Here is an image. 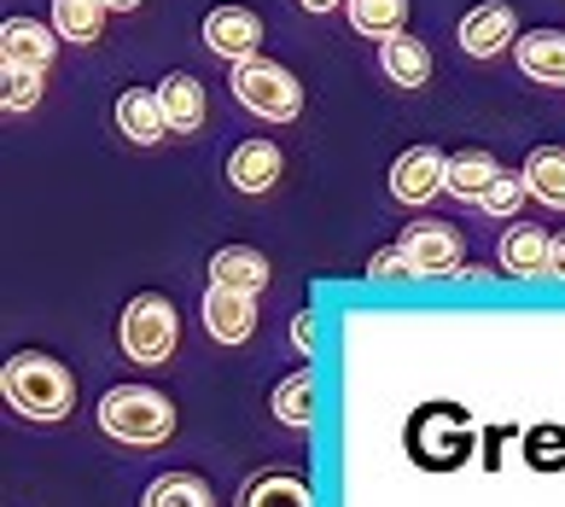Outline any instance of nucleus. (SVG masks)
<instances>
[{"instance_id": "nucleus-1", "label": "nucleus", "mask_w": 565, "mask_h": 507, "mask_svg": "<svg viewBox=\"0 0 565 507\" xmlns=\"http://www.w3.org/2000/svg\"><path fill=\"white\" fill-rule=\"evenodd\" d=\"M0 391H7V403L18 414H30V420H65L76 409V379L47 350L7 356V368H0Z\"/></svg>"}, {"instance_id": "nucleus-2", "label": "nucleus", "mask_w": 565, "mask_h": 507, "mask_svg": "<svg viewBox=\"0 0 565 507\" xmlns=\"http://www.w3.org/2000/svg\"><path fill=\"white\" fill-rule=\"evenodd\" d=\"M99 432L117 443H163L175 432V403L152 385H111L99 397Z\"/></svg>"}, {"instance_id": "nucleus-3", "label": "nucleus", "mask_w": 565, "mask_h": 507, "mask_svg": "<svg viewBox=\"0 0 565 507\" xmlns=\"http://www.w3.org/2000/svg\"><path fill=\"white\" fill-rule=\"evenodd\" d=\"M227 88H234V99L245 112H257L263 123H291L303 112V82L286 65H275V59H245V65H234Z\"/></svg>"}, {"instance_id": "nucleus-4", "label": "nucleus", "mask_w": 565, "mask_h": 507, "mask_svg": "<svg viewBox=\"0 0 565 507\" xmlns=\"http://www.w3.org/2000/svg\"><path fill=\"white\" fill-rule=\"evenodd\" d=\"M122 356L140 368H158L175 356V338H181V321H175V304L163 292H140V298L122 309Z\"/></svg>"}, {"instance_id": "nucleus-5", "label": "nucleus", "mask_w": 565, "mask_h": 507, "mask_svg": "<svg viewBox=\"0 0 565 507\" xmlns=\"http://www.w3.org/2000/svg\"><path fill=\"white\" fill-rule=\"evenodd\" d=\"M396 245H403V257H408L414 274H460L467 268V240H460L455 222H437V216L408 222Z\"/></svg>"}, {"instance_id": "nucleus-6", "label": "nucleus", "mask_w": 565, "mask_h": 507, "mask_svg": "<svg viewBox=\"0 0 565 507\" xmlns=\"http://www.w3.org/2000/svg\"><path fill=\"white\" fill-rule=\"evenodd\" d=\"M204 47L222 53L227 65H245V59H257V47H263V18L250 7H216L204 18Z\"/></svg>"}, {"instance_id": "nucleus-7", "label": "nucleus", "mask_w": 565, "mask_h": 507, "mask_svg": "<svg viewBox=\"0 0 565 507\" xmlns=\"http://www.w3.org/2000/svg\"><path fill=\"white\" fill-rule=\"evenodd\" d=\"M444 176H449V158L437 152V146H408V152L391 163V193L403 204H426L431 193H444Z\"/></svg>"}, {"instance_id": "nucleus-8", "label": "nucleus", "mask_w": 565, "mask_h": 507, "mask_svg": "<svg viewBox=\"0 0 565 507\" xmlns=\"http://www.w3.org/2000/svg\"><path fill=\"white\" fill-rule=\"evenodd\" d=\"M204 327L216 345H245L257 332V292H234V286H211L204 292Z\"/></svg>"}, {"instance_id": "nucleus-9", "label": "nucleus", "mask_w": 565, "mask_h": 507, "mask_svg": "<svg viewBox=\"0 0 565 507\" xmlns=\"http://www.w3.org/2000/svg\"><path fill=\"white\" fill-rule=\"evenodd\" d=\"M58 35L53 24H35V18H7L0 24V65H24V71H47L53 53H58Z\"/></svg>"}, {"instance_id": "nucleus-10", "label": "nucleus", "mask_w": 565, "mask_h": 507, "mask_svg": "<svg viewBox=\"0 0 565 507\" xmlns=\"http://www.w3.org/2000/svg\"><path fill=\"white\" fill-rule=\"evenodd\" d=\"M513 41H519V18H513V7H501V0L472 7L467 18H460V47H467L472 59H495L501 47H513Z\"/></svg>"}, {"instance_id": "nucleus-11", "label": "nucleus", "mask_w": 565, "mask_h": 507, "mask_svg": "<svg viewBox=\"0 0 565 507\" xmlns=\"http://www.w3.org/2000/svg\"><path fill=\"white\" fill-rule=\"evenodd\" d=\"M519 71L548 82V88H565V30H525L513 41Z\"/></svg>"}, {"instance_id": "nucleus-12", "label": "nucleus", "mask_w": 565, "mask_h": 507, "mask_svg": "<svg viewBox=\"0 0 565 507\" xmlns=\"http://www.w3.org/2000/svg\"><path fill=\"white\" fill-rule=\"evenodd\" d=\"M280 146L275 140H245L234 146V158H227V181L239 187V193H268V187L280 181Z\"/></svg>"}, {"instance_id": "nucleus-13", "label": "nucleus", "mask_w": 565, "mask_h": 507, "mask_svg": "<svg viewBox=\"0 0 565 507\" xmlns=\"http://www.w3.org/2000/svg\"><path fill=\"white\" fill-rule=\"evenodd\" d=\"M158 105H163V123H170V135H186L204 123V82L186 76V71H170L158 82Z\"/></svg>"}, {"instance_id": "nucleus-14", "label": "nucleus", "mask_w": 565, "mask_h": 507, "mask_svg": "<svg viewBox=\"0 0 565 507\" xmlns=\"http://www.w3.org/2000/svg\"><path fill=\"white\" fill-rule=\"evenodd\" d=\"M117 129L129 135L135 146H158L170 135V123H163V105H158V88H129L117 94Z\"/></svg>"}, {"instance_id": "nucleus-15", "label": "nucleus", "mask_w": 565, "mask_h": 507, "mask_svg": "<svg viewBox=\"0 0 565 507\" xmlns=\"http://www.w3.org/2000/svg\"><path fill=\"white\" fill-rule=\"evenodd\" d=\"M380 65H385V76L396 82V88H426L431 82V53H426V41H414L408 30L380 41Z\"/></svg>"}, {"instance_id": "nucleus-16", "label": "nucleus", "mask_w": 565, "mask_h": 507, "mask_svg": "<svg viewBox=\"0 0 565 507\" xmlns=\"http://www.w3.org/2000/svg\"><path fill=\"white\" fill-rule=\"evenodd\" d=\"M548 257H554V240L542 234V228H531V222H519V228H508V234H501V268H508V274H525V281H536V274H554Z\"/></svg>"}, {"instance_id": "nucleus-17", "label": "nucleus", "mask_w": 565, "mask_h": 507, "mask_svg": "<svg viewBox=\"0 0 565 507\" xmlns=\"http://www.w3.org/2000/svg\"><path fill=\"white\" fill-rule=\"evenodd\" d=\"M211 286H234V292H263L268 286V257L250 245H222L211 257Z\"/></svg>"}, {"instance_id": "nucleus-18", "label": "nucleus", "mask_w": 565, "mask_h": 507, "mask_svg": "<svg viewBox=\"0 0 565 507\" xmlns=\"http://www.w3.org/2000/svg\"><path fill=\"white\" fill-rule=\"evenodd\" d=\"M501 176V163L490 152H478V146H467V152L449 158V176H444V193H455L460 204H478L490 193V181Z\"/></svg>"}, {"instance_id": "nucleus-19", "label": "nucleus", "mask_w": 565, "mask_h": 507, "mask_svg": "<svg viewBox=\"0 0 565 507\" xmlns=\"http://www.w3.org/2000/svg\"><path fill=\"white\" fill-rule=\"evenodd\" d=\"M344 12H350V30L373 41H385L408 24V0H344Z\"/></svg>"}, {"instance_id": "nucleus-20", "label": "nucleus", "mask_w": 565, "mask_h": 507, "mask_svg": "<svg viewBox=\"0 0 565 507\" xmlns=\"http://www.w3.org/2000/svg\"><path fill=\"white\" fill-rule=\"evenodd\" d=\"M525 181H531V193L542 204L565 210V146H536V152L525 158Z\"/></svg>"}, {"instance_id": "nucleus-21", "label": "nucleus", "mask_w": 565, "mask_h": 507, "mask_svg": "<svg viewBox=\"0 0 565 507\" xmlns=\"http://www.w3.org/2000/svg\"><path fill=\"white\" fill-rule=\"evenodd\" d=\"M239 507H309V484L291 473H263L239 490Z\"/></svg>"}, {"instance_id": "nucleus-22", "label": "nucleus", "mask_w": 565, "mask_h": 507, "mask_svg": "<svg viewBox=\"0 0 565 507\" xmlns=\"http://www.w3.org/2000/svg\"><path fill=\"white\" fill-rule=\"evenodd\" d=\"M53 30L65 41H99V30H106V0H53Z\"/></svg>"}, {"instance_id": "nucleus-23", "label": "nucleus", "mask_w": 565, "mask_h": 507, "mask_svg": "<svg viewBox=\"0 0 565 507\" xmlns=\"http://www.w3.org/2000/svg\"><path fill=\"white\" fill-rule=\"evenodd\" d=\"M140 507H216V496H211V484H204V478L170 473V478H158L152 490H146Z\"/></svg>"}, {"instance_id": "nucleus-24", "label": "nucleus", "mask_w": 565, "mask_h": 507, "mask_svg": "<svg viewBox=\"0 0 565 507\" xmlns=\"http://www.w3.org/2000/svg\"><path fill=\"white\" fill-rule=\"evenodd\" d=\"M275 420L280 426H309L316 420V379L309 373H291L275 385Z\"/></svg>"}, {"instance_id": "nucleus-25", "label": "nucleus", "mask_w": 565, "mask_h": 507, "mask_svg": "<svg viewBox=\"0 0 565 507\" xmlns=\"http://www.w3.org/2000/svg\"><path fill=\"white\" fill-rule=\"evenodd\" d=\"M0 105H7V112H35L41 105V71L0 65Z\"/></svg>"}, {"instance_id": "nucleus-26", "label": "nucleus", "mask_w": 565, "mask_h": 507, "mask_svg": "<svg viewBox=\"0 0 565 507\" xmlns=\"http://www.w3.org/2000/svg\"><path fill=\"white\" fill-rule=\"evenodd\" d=\"M525 193H531L525 169H501V176L490 181V193L478 199V210H490V216H513V210L525 204Z\"/></svg>"}, {"instance_id": "nucleus-27", "label": "nucleus", "mask_w": 565, "mask_h": 507, "mask_svg": "<svg viewBox=\"0 0 565 507\" xmlns=\"http://www.w3.org/2000/svg\"><path fill=\"white\" fill-rule=\"evenodd\" d=\"M525 455L536 473H559L565 467V426H531L525 432Z\"/></svg>"}, {"instance_id": "nucleus-28", "label": "nucleus", "mask_w": 565, "mask_h": 507, "mask_svg": "<svg viewBox=\"0 0 565 507\" xmlns=\"http://www.w3.org/2000/svg\"><path fill=\"white\" fill-rule=\"evenodd\" d=\"M367 274H373V281H408V257H403V245H385V251H373V257H367Z\"/></svg>"}, {"instance_id": "nucleus-29", "label": "nucleus", "mask_w": 565, "mask_h": 507, "mask_svg": "<svg viewBox=\"0 0 565 507\" xmlns=\"http://www.w3.org/2000/svg\"><path fill=\"white\" fill-rule=\"evenodd\" d=\"M309 321H316V315H298V345H303V350L316 345V327H309Z\"/></svg>"}, {"instance_id": "nucleus-30", "label": "nucleus", "mask_w": 565, "mask_h": 507, "mask_svg": "<svg viewBox=\"0 0 565 507\" xmlns=\"http://www.w3.org/2000/svg\"><path fill=\"white\" fill-rule=\"evenodd\" d=\"M548 268H554V274H559V281H565V234L554 240V257H548Z\"/></svg>"}, {"instance_id": "nucleus-31", "label": "nucleus", "mask_w": 565, "mask_h": 507, "mask_svg": "<svg viewBox=\"0 0 565 507\" xmlns=\"http://www.w3.org/2000/svg\"><path fill=\"white\" fill-rule=\"evenodd\" d=\"M298 7H303V12H332L339 0H298Z\"/></svg>"}, {"instance_id": "nucleus-32", "label": "nucleus", "mask_w": 565, "mask_h": 507, "mask_svg": "<svg viewBox=\"0 0 565 507\" xmlns=\"http://www.w3.org/2000/svg\"><path fill=\"white\" fill-rule=\"evenodd\" d=\"M140 0H106V12H135Z\"/></svg>"}]
</instances>
